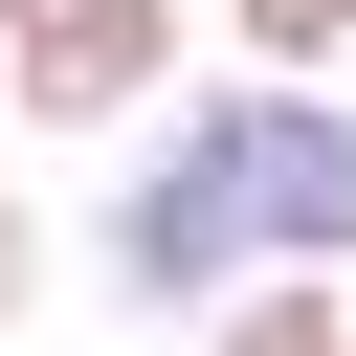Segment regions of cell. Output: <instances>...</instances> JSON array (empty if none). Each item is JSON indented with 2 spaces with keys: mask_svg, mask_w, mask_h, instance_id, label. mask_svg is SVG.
I'll return each mask as SVG.
<instances>
[{
  "mask_svg": "<svg viewBox=\"0 0 356 356\" xmlns=\"http://www.w3.org/2000/svg\"><path fill=\"white\" fill-rule=\"evenodd\" d=\"M245 267H356V111L312 67H222L178 89V134L111 178V289L134 312H200Z\"/></svg>",
  "mask_w": 356,
  "mask_h": 356,
  "instance_id": "obj_1",
  "label": "cell"
},
{
  "mask_svg": "<svg viewBox=\"0 0 356 356\" xmlns=\"http://www.w3.org/2000/svg\"><path fill=\"white\" fill-rule=\"evenodd\" d=\"M0 89L22 134H134L178 89V0H0Z\"/></svg>",
  "mask_w": 356,
  "mask_h": 356,
  "instance_id": "obj_2",
  "label": "cell"
},
{
  "mask_svg": "<svg viewBox=\"0 0 356 356\" xmlns=\"http://www.w3.org/2000/svg\"><path fill=\"white\" fill-rule=\"evenodd\" d=\"M200 356H356V312H334V267H245V289H200Z\"/></svg>",
  "mask_w": 356,
  "mask_h": 356,
  "instance_id": "obj_3",
  "label": "cell"
},
{
  "mask_svg": "<svg viewBox=\"0 0 356 356\" xmlns=\"http://www.w3.org/2000/svg\"><path fill=\"white\" fill-rule=\"evenodd\" d=\"M222 44H245V67H334V44H356V0H222Z\"/></svg>",
  "mask_w": 356,
  "mask_h": 356,
  "instance_id": "obj_4",
  "label": "cell"
},
{
  "mask_svg": "<svg viewBox=\"0 0 356 356\" xmlns=\"http://www.w3.org/2000/svg\"><path fill=\"white\" fill-rule=\"evenodd\" d=\"M44 312V222H22V178H0V334Z\"/></svg>",
  "mask_w": 356,
  "mask_h": 356,
  "instance_id": "obj_5",
  "label": "cell"
}]
</instances>
